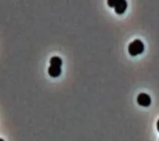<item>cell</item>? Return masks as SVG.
<instances>
[{
    "instance_id": "277c9868",
    "label": "cell",
    "mask_w": 159,
    "mask_h": 141,
    "mask_svg": "<svg viewBox=\"0 0 159 141\" xmlns=\"http://www.w3.org/2000/svg\"><path fill=\"white\" fill-rule=\"evenodd\" d=\"M48 75L52 78H57L61 73V68L58 66L50 65L48 69Z\"/></svg>"
},
{
    "instance_id": "7a4b0ae2",
    "label": "cell",
    "mask_w": 159,
    "mask_h": 141,
    "mask_svg": "<svg viewBox=\"0 0 159 141\" xmlns=\"http://www.w3.org/2000/svg\"><path fill=\"white\" fill-rule=\"evenodd\" d=\"M107 4L111 7H114L115 12L117 14L124 13L127 7V3L125 0H109Z\"/></svg>"
},
{
    "instance_id": "5b68a950",
    "label": "cell",
    "mask_w": 159,
    "mask_h": 141,
    "mask_svg": "<svg viewBox=\"0 0 159 141\" xmlns=\"http://www.w3.org/2000/svg\"><path fill=\"white\" fill-rule=\"evenodd\" d=\"M62 63H63L62 60L59 57L55 56V57H52L50 58V65L61 66Z\"/></svg>"
},
{
    "instance_id": "52a82bcc",
    "label": "cell",
    "mask_w": 159,
    "mask_h": 141,
    "mask_svg": "<svg viewBox=\"0 0 159 141\" xmlns=\"http://www.w3.org/2000/svg\"><path fill=\"white\" fill-rule=\"evenodd\" d=\"M0 141H4V140L2 139H1V138H0Z\"/></svg>"
},
{
    "instance_id": "3957f363",
    "label": "cell",
    "mask_w": 159,
    "mask_h": 141,
    "mask_svg": "<svg viewBox=\"0 0 159 141\" xmlns=\"http://www.w3.org/2000/svg\"><path fill=\"white\" fill-rule=\"evenodd\" d=\"M137 103L143 107H148L151 104L150 96L145 93H141L139 94L137 98Z\"/></svg>"
},
{
    "instance_id": "8992f818",
    "label": "cell",
    "mask_w": 159,
    "mask_h": 141,
    "mask_svg": "<svg viewBox=\"0 0 159 141\" xmlns=\"http://www.w3.org/2000/svg\"><path fill=\"white\" fill-rule=\"evenodd\" d=\"M157 130H158V131L159 132V119L158 120V121H157Z\"/></svg>"
},
{
    "instance_id": "6da1fadb",
    "label": "cell",
    "mask_w": 159,
    "mask_h": 141,
    "mask_svg": "<svg viewBox=\"0 0 159 141\" xmlns=\"http://www.w3.org/2000/svg\"><path fill=\"white\" fill-rule=\"evenodd\" d=\"M144 49V44L139 39H136L132 42L128 46V52L129 54L133 57L142 54Z\"/></svg>"
}]
</instances>
